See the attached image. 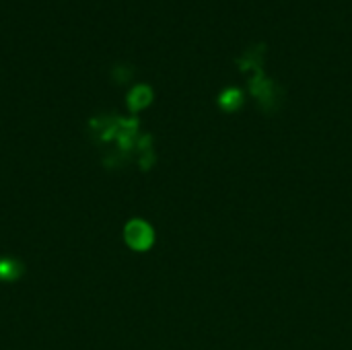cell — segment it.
Masks as SVG:
<instances>
[{
	"label": "cell",
	"mask_w": 352,
	"mask_h": 350,
	"mask_svg": "<svg viewBox=\"0 0 352 350\" xmlns=\"http://www.w3.org/2000/svg\"><path fill=\"white\" fill-rule=\"evenodd\" d=\"M126 241L134 248V250H146L153 243V231L146 223L142 221H132L126 227Z\"/></svg>",
	"instance_id": "cell-1"
},
{
	"label": "cell",
	"mask_w": 352,
	"mask_h": 350,
	"mask_svg": "<svg viewBox=\"0 0 352 350\" xmlns=\"http://www.w3.org/2000/svg\"><path fill=\"white\" fill-rule=\"evenodd\" d=\"M148 97H151V95H148V89H146V87H138V89H134L130 101H132L134 107H140V105H144V103L148 101Z\"/></svg>",
	"instance_id": "cell-2"
},
{
	"label": "cell",
	"mask_w": 352,
	"mask_h": 350,
	"mask_svg": "<svg viewBox=\"0 0 352 350\" xmlns=\"http://www.w3.org/2000/svg\"><path fill=\"white\" fill-rule=\"evenodd\" d=\"M235 99L239 101V93H235V91H231V95H227V97H223V103H225L227 107H233V105H235Z\"/></svg>",
	"instance_id": "cell-3"
}]
</instances>
